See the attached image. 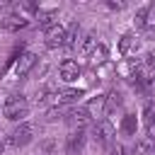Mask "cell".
<instances>
[{
	"instance_id": "cell-1",
	"label": "cell",
	"mask_w": 155,
	"mask_h": 155,
	"mask_svg": "<svg viewBox=\"0 0 155 155\" xmlns=\"http://www.w3.org/2000/svg\"><path fill=\"white\" fill-rule=\"evenodd\" d=\"M2 116L7 119V121H24L27 116H29V102H27V97H22V94H12L7 102H5V107H2Z\"/></svg>"
},
{
	"instance_id": "cell-2",
	"label": "cell",
	"mask_w": 155,
	"mask_h": 155,
	"mask_svg": "<svg viewBox=\"0 0 155 155\" xmlns=\"http://www.w3.org/2000/svg\"><path fill=\"white\" fill-rule=\"evenodd\" d=\"M114 136H116V131H114V126H111V121L109 119H99V121H94L92 124V138H94V143L97 145H102V148H111L116 140H114Z\"/></svg>"
},
{
	"instance_id": "cell-3",
	"label": "cell",
	"mask_w": 155,
	"mask_h": 155,
	"mask_svg": "<svg viewBox=\"0 0 155 155\" xmlns=\"http://www.w3.org/2000/svg\"><path fill=\"white\" fill-rule=\"evenodd\" d=\"M78 97H82V92L80 90H73V87H63V90H53V92H48L44 99L53 107V109H63L65 104H73V102H78Z\"/></svg>"
},
{
	"instance_id": "cell-4",
	"label": "cell",
	"mask_w": 155,
	"mask_h": 155,
	"mask_svg": "<svg viewBox=\"0 0 155 155\" xmlns=\"http://www.w3.org/2000/svg\"><path fill=\"white\" fill-rule=\"evenodd\" d=\"M31 138H34V126L27 124V121H22L19 126H15V128L10 131L7 145H12V148H24L27 143H31Z\"/></svg>"
},
{
	"instance_id": "cell-5",
	"label": "cell",
	"mask_w": 155,
	"mask_h": 155,
	"mask_svg": "<svg viewBox=\"0 0 155 155\" xmlns=\"http://www.w3.org/2000/svg\"><path fill=\"white\" fill-rule=\"evenodd\" d=\"M65 124L75 131V128H85L87 124H92V116H90V111L85 109V107H73V109H68L65 111Z\"/></svg>"
},
{
	"instance_id": "cell-6",
	"label": "cell",
	"mask_w": 155,
	"mask_h": 155,
	"mask_svg": "<svg viewBox=\"0 0 155 155\" xmlns=\"http://www.w3.org/2000/svg\"><path fill=\"white\" fill-rule=\"evenodd\" d=\"M58 75H61L63 82H75V80L82 75V68H80L78 61H73V58H63L61 65H58Z\"/></svg>"
},
{
	"instance_id": "cell-7",
	"label": "cell",
	"mask_w": 155,
	"mask_h": 155,
	"mask_svg": "<svg viewBox=\"0 0 155 155\" xmlns=\"http://www.w3.org/2000/svg\"><path fill=\"white\" fill-rule=\"evenodd\" d=\"M85 140H87L85 128H75V131H70L68 138H65V153H68V155H80L82 148H85Z\"/></svg>"
},
{
	"instance_id": "cell-8",
	"label": "cell",
	"mask_w": 155,
	"mask_h": 155,
	"mask_svg": "<svg viewBox=\"0 0 155 155\" xmlns=\"http://www.w3.org/2000/svg\"><path fill=\"white\" fill-rule=\"evenodd\" d=\"M34 65H36V53L24 51V53L17 58V63H15V75H17L19 80H24V78L34 70Z\"/></svg>"
},
{
	"instance_id": "cell-9",
	"label": "cell",
	"mask_w": 155,
	"mask_h": 155,
	"mask_svg": "<svg viewBox=\"0 0 155 155\" xmlns=\"http://www.w3.org/2000/svg\"><path fill=\"white\" fill-rule=\"evenodd\" d=\"M65 27L63 24H53L51 29H46L44 31V41H46V46L48 48H58V46H65Z\"/></svg>"
},
{
	"instance_id": "cell-10",
	"label": "cell",
	"mask_w": 155,
	"mask_h": 155,
	"mask_svg": "<svg viewBox=\"0 0 155 155\" xmlns=\"http://www.w3.org/2000/svg\"><path fill=\"white\" fill-rule=\"evenodd\" d=\"M138 51H140V39H138L133 31L124 34V36H121V41H119V53L128 58V56H136Z\"/></svg>"
},
{
	"instance_id": "cell-11",
	"label": "cell",
	"mask_w": 155,
	"mask_h": 155,
	"mask_svg": "<svg viewBox=\"0 0 155 155\" xmlns=\"http://www.w3.org/2000/svg\"><path fill=\"white\" fill-rule=\"evenodd\" d=\"M0 27H2L5 31H19V29L29 27V19H27L24 15H5V17L0 19Z\"/></svg>"
},
{
	"instance_id": "cell-12",
	"label": "cell",
	"mask_w": 155,
	"mask_h": 155,
	"mask_svg": "<svg viewBox=\"0 0 155 155\" xmlns=\"http://www.w3.org/2000/svg\"><path fill=\"white\" fill-rule=\"evenodd\" d=\"M119 109H121V94L116 90H111L104 99V116H114Z\"/></svg>"
},
{
	"instance_id": "cell-13",
	"label": "cell",
	"mask_w": 155,
	"mask_h": 155,
	"mask_svg": "<svg viewBox=\"0 0 155 155\" xmlns=\"http://www.w3.org/2000/svg\"><path fill=\"white\" fill-rule=\"evenodd\" d=\"M104 99H107V94H97V97H92L90 102H87V111H90V116L92 119H97V116H104Z\"/></svg>"
},
{
	"instance_id": "cell-14",
	"label": "cell",
	"mask_w": 155,
	"mask_h": 155,
	"mask_svg": "<svg viewBox=\"0 0 155 155\" xmlns=\"http://www.w3.org/2000/svg\"><path fill=\"white\" fill-rule=\"evenodd\" d=\"M133 155H155V143H153L148 136L138 138L136 145H133Z\"/></svg>"
},
{
	"instance_id": "cell-15",
	"label": "cell",
	"mask_w": 155,
	"mask_h": 155,
	"mask_svg": "<svg viewBox=\"0 0 155 155\" xmlns=\"http://www.w3.org/2000/svg\"><path fill=\"white\" fill-rule=\"evenodd\" d=\"M107 58H109V48L104 44H97V48L90 53V65H102L107 63Z\"/></svg>"
},
{
	"instance_id": "cell-16",
	"label": "cell",
	"mask_w": 155,
	"mask_h": 155,
	"mask_svg": "<svg viewBox=\"0 0 155 155\" xmlns=\"http://www.w3.org/2000/svg\"><path fill=\"white\" fill-rule=\"evenodd\" d=\"M150 12H153V5H143L138 12H136V29H143L145 31V27L150 24Z\"/></svg>"
},
{
	"instance_id": "cell-17",
	"label": "cell",
	"mask_w": 155,
	"mask_h": 155,
	"mask_svg": "<svg viewBox=\"0 0 155 155\" xmlns=\"http://www.w3.org/2000/svg\"><path fill=\"white\" fill-rule=\"evenodd\" d=\"M136 128H138L136 114H124V119H121V131H124L126 136H136Z\"/></svg>"
},
{
	"instance_id": "cell-18",
	"label": "cell",
	"mask_w": 155,
	"mask_h": 155,
	"mask_svg": "<svg viewBox=\"0 0 155 155\" xmlns=\"http://www.w3.org/2000/svg\"><path fill=\"white\" fill-rule=\"evenodd\" d=\"M94 48H97V39H94V34H85V36L80 39V53L90 56Z\"/></svg>"
},
{
	"instance_id": "cell-19",
	"label": "cell",
	"mask_w": 155,
	"mask_h": 155,
	"mask_svg": "<svg viewBox=\"0 0 155 155\" xmlns=\"http://www.w3.org/2000/svg\"><path fill=\"white\" fill-rule=\"evenodd\" d=\"M78 39H80V27L78 24H70L68 31H65V46L68 48H75L78 46Z\"/></svg>"
},
{
	"instance_id": "cell-20",
	"label": "cell",
	"mask_w": 155,
	"mask_h": 155,
	"mask_svg": "<svg viewBox=\"0 0 155 155\" xmlns=\"http://www.w3.org/2000/svg\"><path fill=\"white\" fill-rule=\"evenodd\" d=\"M143 121H145V128L155 126V102H145V107H143Z\"/></svg>"
},
{
	"instance_id": "cell-21",
	"label": "cell",
	"mask_w": 155,
	"mask_h": 155,
	"mask_svg": "<svg viewBox=\"0 0 155 155\" xmlns=\"http://www.w3.org/2000/svg\"><path fill=\"white\" fill-rule=\"evenodd\" d=\"M109 155H128V153H126V148H124L121 143H114V145L109 148Z\"/></svg>"
},
{
	"instance_id": "cell-22",
	"label": "cell",
	"mask_w": 155,
	"mask_h": 155,
	"mask_svg": "<svg viewBox=\"0 0 155 155\" xmlns=\"http://www.w3.org/2000/svg\"><path fill=\"white\" fill-rule=\"evenodd\" d=\"M153 12H155V5H153Z\"/></svg>"
}]
</instances>
